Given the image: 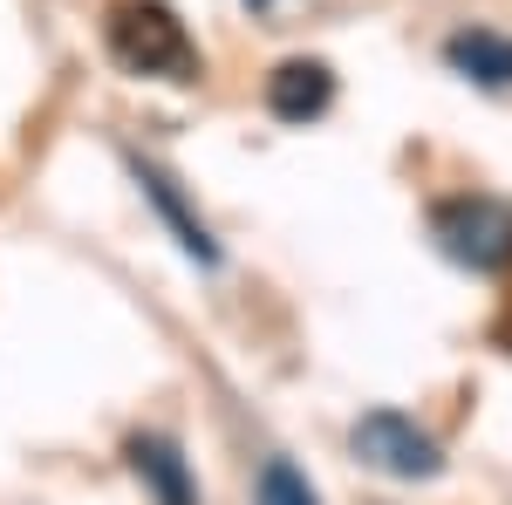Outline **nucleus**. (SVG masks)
<instances>
[{
  "label": "nucleus",
  "instance_id": "f257e3e1",
  "mask_svg": "<svg viewBox=\"0 0 512 505\" xmlns=\"http://www.w3.org/2000/svg\"><path fill=\"white\" fill-rule=\"evenodd\" d=\"M110 55L130 76H164V82L198 76V48L164 0H117L110 7Z\"/></svg>",
  "mask_w": 512,
  "mask_h": 505
},
{
  "label": "nucleus",
  "instance_id": "f03ea898",
  "mask_svg": "<svg viewBox=\"0 0 512 505\" xmlns=\"http://www.w3.org/2000/svg\"><path fill=\"white\" fill-rule=\"evenodd\" d=\"M431 233L437 246L458 260V267H472V273H499L512 267V212L499 205V198H444L431 212Z\"/></svg>",
  "mask_w": 512,
  "mask_h": 505
},
{
  "label": "nucleus",
  "instance_id": "7ed1b4c3",
  "mask_svg": "<svg viewBox=\"0 0 512 505\" xmlns=\"http://www.w3.org/2000/svg\"><path fill=\"white\" fill-rule=\"evenodd\" d=\"M355 451H362V465H376L383 478H437L444 471V451L403 410H369L355 424Z\"/></svg>",
  "mask_w": 512,
  "mask_h": 505
},
{
  "label": "nucleus",
  "instance_id": "20e7f679",
  "mask_svg": "<svg viewBox=\"0 0 512 505\" xmlns=\"http://www.w3.org/2000/svg\"><path fill=\"white\" fill-rule=\"evenodd\" d=\"M335 103V76H328V62H308V55H294V62H280L274 76H267V110L280 123H308L321 117Z\"/></svg>",
  "mask_w": 512,
  "mask_h": 505
},
{
  "label": "nucleus",
  "instance_id": "39448f33",
  "mask_svg": "<svg viewBox=\"0 0 512 505\" xmlns=\"http://www.w3.org/2000/svg\"><path fill=\"white\" fill-rule=\"evenodd\" d=\"M130 465H137V478L151 485L158 505H198V485H192V471H185L171 437H130Z\"/></svg>",
  "mask_w": 512,
  "mask_h": 505
},
{
  "label": "nucleus",
  "instance_id": "423d86ee",
  "mask_svg": "<svg viewBox=\"0 0 512 505\" xmlns=\"http://www.w3.org/2000/svg\"><path fill=\"white\" fill-rule=\"evenodd\" d=\"M444 62L458 76L485 82V89H512V41L506 35H485V28H465V35L444 41Z\"/></svg>",
  "mask_w": 512,
  "mask_h": 505
},
{
  "label": "nucleus",
  "instance_id": "0eeeda50",
  "mask_svg": "<svg viewBox=\"0 0 512 505\" xmlns=\"http://www.w3.org/2000/svg\"><path fill=\"white\" fill-rule=\"evenodd\" d=\"M137 178H144V192L158 198V212L171 219V233H178V246L192 253L198 267H219V246H212V233H205V226H198L192 212H185V198L171 192V178H164V171H137Z\"/></svg>",
  "mask_w": 512,
  "mask_h": 505
},
{
  "label": "nucleus",
  "instance_id": "6e6552de",
  "mask_svg": "<svg viewBox=\"0 0 512 505\" xmlns=\"http://www.w3.org/2000/svg\"><path fill=\"white\" fill-rule=\"evenodd\" d=\"M260 505H321V499H315V485L287 465V458H274V465L260 471Z\"/></svg>",
  "mask_w": 512,
  "mask_h": 505
},
{
  "label": "nucleus",
  "instance_id": "1a4fd4ad",
  "mask_svg": "<svg viewBox=\"0 0 512 505\" xmlns=\"http://www.w3.org/2000/svg\"><path fill=\"white\" fill-rule=\"evenodd\" d=\"M253 7H267V0H253Z\"/></svg>",
  "mask_w": 512,
  "mask_h": 505
}]
</instances>
